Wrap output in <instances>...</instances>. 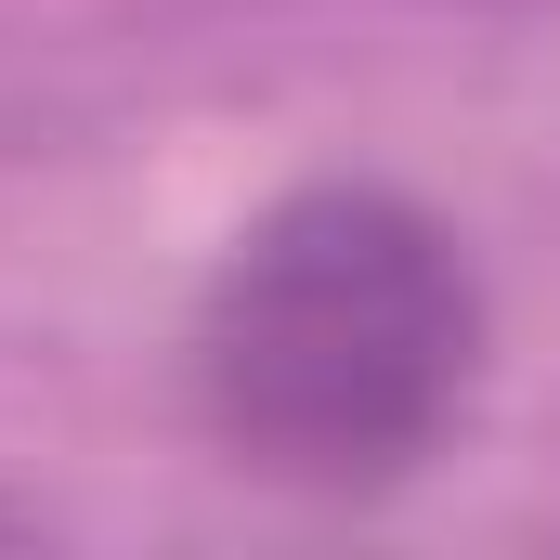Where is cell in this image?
<instances>
[{"mask_svg": "<svg viewBox=\"0 0 560 560\" xmlns=\"http://www.w3.org/2000/svg\"><path fill=\"white\" fill-rule=\"evenodd\" d=\"M183 365L235 469L300 495H392L443 456L482 378L469 235L405 183H300L209 261Z\"/></svg>", "mask_w": 560, "mask_h": 560, "instance_id": "6da1fadb", "label": "cell"}]
</instances>
